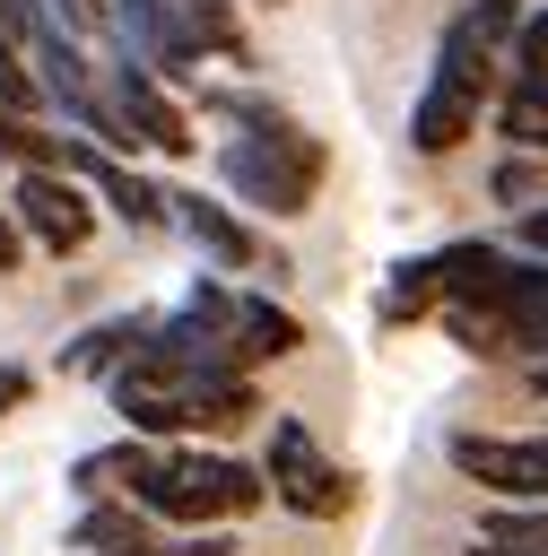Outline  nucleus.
Wrapping results in <instances>:
<instances>
[{"mask_svg":"<svg viewBox=\"0 0 548 556\" xmlns=\"http://www.w3.org/2000/svg\"><path fill=\"white\" fill-rule=\"evenodd\" d=\"M444 460L496 504H548V434H444Z\"/></svg>","mask_w":548,"mask_h":556,"instance_id":"obj_7","label":"nucleus"},{"mask_svg":"<svg viewBox=\"0 0 548 556\" xmlns=\"http://www.w3.org/2000/svg\"><path fill=\"white\" fill-rule=\"evenodd\" d=\"M505 78H548V9L531 0V17L513 26V43H505Z\"/></svg>","mask_w":548,"mask_h":556,"instance_id":"obj_18","label":"nucleus"},{"mask_svg":"<svg viewBox=\"0 0 548 556\" xmlns=\"http://www.w3.org/2000/svg\"><path fill=\"white\" fill-rule=\"evenodd\" d=\"M496 78H505V61H496L461 17H444L435 61H426V87H418V104H409V148H418V156H452V148L478 130V113L496 104Z\"/></svg>","mask_w":548,"mask_h":556,"instance_id":"obj_3","label":"nucleus"},{"mask_svg":"<svg viewBox=\"0 0 548 556\" xmlns=\"http://www.w3.org/2000/svg\"><path fill=\"white\" fill-rule=\"evenodd\" d=\"M26 400H35V374H26L17 356H0V417H9V408H26Z\"/></svg>","mask_w":548,"mask_h":556,"instance_id":"obj_19","label":"nucleus"},{"mask_svg":"<svg viewBox=\"0 0 548 556\" xmlns=\"http://www.w3.org/2000/svg\"><path fill=\"white\" fill-rule=\"evenodd\" d=\"M0 174H9V165H0Z\"/></svg>","mask_w":548,"mask_h":556,"instance_id":"obj_25","label":"nucleus"},{"mask_svg":"<svg viewBox=\"0 0 548 556\" xmlns=\"http://www.w3.org/2000/svg\"><path fill=\"white\" fill-rule=\"evenodd\" d=\"M513 235H522V252H548V200H539V208H522V226H513Z\"/></svg>","mask_w":548,"mask_h":556,"instance_id":"obj_21","label":"nucleus"},{"mask_svg":"<svg viewBox=\"0 0 548 556\" xmlns=\"http://www.w3.org/2000/svg\"><path fill=\"white\" fill-rule=\"evenodd\" d=\"M470 356H522V365H539V356H548V295L522 304V313H505V321H487V330L470 339Z\"/></svg>","mask_w":548,"mask_h":556,"instance_id":"obj_14","label":"nucleus"},{"mask_svg":"<svg viewBox=\"0 0 548 556\" xmlns=\"http://www.w3.org/2000/svg\"><path fill=\"white\" fill-rule=\"evenodd\" d=\"M487 200H505L513 217L539 208V200H548V156H539V148H505V156L487 165Z\"/></svg>","mask_w":548,"mask_h":556,"instance_id":"obj_15","label":"nucleus"},{"mask_svg":"<svg viewBox=\"0 0 548 556\" xmlns=\"http://www.w3.org/2000/svg\"><path fill=\"white\" fill-rule=\"evenodd\" d=\"M522 374H531V391H539V400H548V356H539V365H522Z\"/></svg>","mask_w":548,"mask_h":556,"instance_id":"obj_23","label":"nucleus"},{"mask_svg":"<svg viewBox=\"0 0 548 556\" xmlns=\"http://www.w3.org/2000/svg\"><path fill=\"white\" fill-rule=\"evenodd\" d=\"M157 330V313H104V321H87L70 348H61V374H87V382H104L122 356H139V339Z\"/></svg>","mask_w":548,"mask_h":556,"instance_id":"obj_10","label":"nucleus"},{"mask_svg":"<svg viewBox=\"0 0 548 556\" xmlns=\"http://www.w3.org/2000/svg\"><path fill=\"white\" fill-rule=\"evenodd\" d=\"M322 174H331V148H322L287 104L261 113V122H235V130L217 139V182H226V200L252 208V217H304V208L322 200Z\"/></svg>","mask_w":548,"mask_h":556,"instance_id":"obj_2","label":"nucleus"},{"mask_svg":"<svg viewBox=\"0 0 548 556\" xmlns=\"http://www.w3.org/2000/svg\"><path fill=\"white\" fill-rule=\"evenodd\" d=\"M35 26H43V0H0V35H17V43H26Z\"/></svg>","mask_w":548,"mask_h":556,"instance_id":"obj_20","label":"nucleus"},{"mask_svg":"<svg viewBox=\"0 0 548 556\" xmlns=\"http://www.w3.org/2000/svg\"><path fill=\"white\" fill-rule=\"evenodd\" d=\"M261 478H270V495L287 504V513H304V521H331V513H348V469L313 443V426L304 417H270V443H261Z\"/></svg>","mask_w":548,"mask_h":556,"instance_id":"obj_6","label":"nucleus"},{"mask_svg":"<svg viewBox=\"0 0 548 556\" xmlns=\"http://www.w3.org/2000/svg\"><path fill=\"white\" fill-rule=\"evenodd\" d=\"M470 556H548V547H505V539H478Z\"/></svg>","mask_w":548,"mask_h":556,"instance_id":"obj_22","label":"nucleus"},{"mask_svg":"<svg viewBox=\"0 0 548 556\" xmlns=\"http://www.w3.org/2000/svg\"><path fill=\"white\" fill-rule=\"evenodd\" d=\"M9 217H17V235L35 243V252H52V261H70V252H87V235H96V191L70 174V165H9Z\"/></svg>","mask_w":548,"mask_h":556,"instance_id":"obj_4","label":"nucleus"},{"mask_svg":"<svg viewBox=\"0 0 548 556\" xmlns=\"http://www.w3.org/2000/svg\"><path fill=\"white\" fill-rule=\"evenodd\" d=\"M487 122H496L505 148H539V156H548V78H496Z\"/></svg>","mask_w":548,"mask_h":556,"instance_id":"obj_11","label":"nucleus"},{"mask_svg":"<svg viewBox=\"0 0 548 556\" xmlns=\"http://www.w3.org/2000/svg\"><path fill=\"white\" fill-rule=\"evenodd\" d=\"M226 339H235V356H244V374H252V365H278V356H296V348H304V321H296L287 304H270V295H244V287H226Z\"/></svg>","mask_w":548,"mask_h":556,"instance_id":"obj_9","label":"nucleus"},{"mask_svg":"<svg viewBox=\"0 0 548 556\" xmlns=\"http://www.w3.org/2000/svg\"><path fill=\"white\" fill-rule=\"evenodd\" d=\"M452 17H461V26H470L496 61H505V43H513V26L531 17V0H452Z\"/></svg>","mask_w":548,"mask_h":556,"instance_id":"obj_17","label":"nucleus"},{"mask_svg":"<svg viewBox=\"0 0 548 556\" xmlns=\"http://www.w3.org/2000/svg\"><path fill=\"white\" fill-rule=\"evenodd\" d=\"M61 148H70V130H52V122L0 104V165H61Z\"/></svg>","mask_w":548,"mask_h":556,"instance_id":"obj_16","label":"nucleus"},{"mask_svg":"<svg viewBox=\"0 0 548 556\" xmlns=\"http://www.w3.org/2000/svg\"><path fill=\"white\" fill-rule=\"evenodd\" d=\"M165 200H174V235H183L209 269H261V261H270V243L235 217V200H209V191H191V182H165Z\"/></svg>","mask_w":548,"mask_h":556,"instance_id":"obj_8","label":"nucleus"},{"mask_svg":"<svg viewBox=\"0 0 548 556\" xmlns=\"http://www.w3.org/2000/svg\"><path fill=\"white\" fill-rule=\"evenodd\" d=\"M104 61V96H113V113L130 122V139H139V156H200V130H191V104H183V87H165L157 70H139L130 52H96Z\"/></svg>","mask_w":548,"mask_h":556,"instance_id":"obj_5","label":"nucleus"},{"mask_svg":"<svg viewBox=\"0 0 548 556\" xmlns=\"http://www.w3.org/2000/svg\"><path fill=\"white\" fill-rule=\"evenodd\" d=\"M426 304H444L435 252H418V261H391V278H383V295H374V321H383V330H400V321H418Z\"/></svg>","mask_w":548,"mask_h":556,"instance_id":"obj_12","label":"nucleus"},{"mask_svg":"<svg viewBox=\"0 0 548 556\" xmlns=\"http://www.w3.org/2000/svg\"><path fill=\"white\" fill-rule=\"evenodd\" d=\"M270 9H278V0H270Z\"/></svg>","mask_w":548,"mask_h":556,"instance_id":"obj_24","label":"nucleus"},{"mask_svg":"<svg viewBox=\"0 0 548 556\" xmlns=\"http://www.w3.org/2000/svg\"><path fill=\"white\" fill-rule=\"evenodd\" d=\"M130 504L148 521H165V530H226V521L270 504V478H261V460H235V452L148 443V460L130 478Z\"/></svg>","mask_w":548,"mask_h":556,"instance_id":"obj_1","label":"nucleus"},{"mask_svg":"<svg viewBox=\"0 0 548 556\" xmlns=\"http://www.w3.org/2000/svg\"><path fill=\"white\" fill-rule=\"evenodd\" d=\"M174 17L191 26V43H200L209 61H252V35H244L235 0H174Z\"/></svg>","mask_w":548,"mask_h":556,"instance_id":"obj_13","label":"nucleus"}]
</instances>
